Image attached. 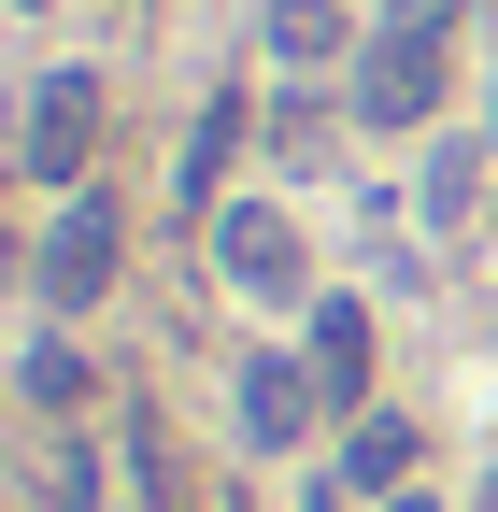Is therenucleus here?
<instances>
[{
  "label": "nucleus",
  "mask_w": 498,
  "mask_h": 512,
  "mask_svg": "<svg viewBox=\"0 0 498 512\" xmlns=\"http://www.w3.org/2000/svg\"><path fill=\"white\" fill-rule=\"evenodd\" d=\"M413 456H427V441H413V413H356V441H342V484L399 498V484H413Z\"/></svg>",
  "instance_id": "0eeeda50"
},
{
  "label": "nucleus",
  "mask_w": 498,
  "mask_h": 512,
  "mask_svg": "<svg viewBox=\"0 0 498 512\" xmlns=\"http://www.w3.org/2000/svg\"><path fill=\"white\" fill-rule=\"evenodd\" d=\"M470 171H484L470 143H442V157H427V228H442V214H470Z\"/></svg>",
  "instance_id": "9d476101"
},
{
  "label": "nucleus",
  "mask_w": 498,
  "mask_h": 512,
  "mask_svg": "<svg viewBox=\"0 0 498 512\" xmlns=\"http://www.w3.org/2000/svg\"><path fill=\"white\" fill-rule=\"evenodd\" d=\"M15 157H29L43 185H86V157H100V86H86V72H43V86L15 100Z\"/></svg>",
  "instance_id": "20e7f679"
},
{
  "label": "nucleus",
  "mask_w": 498,
  "mask_h": 512,
  "mask_svg": "<svg viewBox=\"0 0 498 512\" xmlns=\"http://www.w3.org/2000/svg\"><path fill=\"white\" fill-rule=\"evenodd\" d=\"M114 256H129V228H114V200L86 185V200L57 214V228H43V256H29V285H43L57 313H86V299H114Z\"/></svg>",
  "instance_id": "7ed1b4c3"
},
{
  "label": "nucleus",
  "mask_w": 498,
  "mask_h": 512,
  "mask_svg": "<svg viewBox=\"0 0 498 512\" xmlns=\"http://www.w3.org/2000/svg\"><path fill=\"white\" fill-rule=\"evenodd\" d=\"M385 512H442V498H413V484H399V498H385Z\"/></svg>",
  "instance_id": "ddd939ff"
},
{
  "label": "nucleus",
  "mask_w": 498,
  "mask_h": 512,
  "mask_svg": "<svg viewBox=\"0 0 498 512\" xmlns=\"http://www.w3.org/2000/svg\"><path fill=\"white\" fill-rule=\"evenodd\" d=\"M385 15H399V29H456V0H385Z\"/></svg>",
  "instance_id": "f8f14e48"
},
{
  "label": "nucleus",
  "mask_w": 498,
  "mask_h": 512,
  "mask_svg": "<svg viewBox=\"0 0 498 512\" xmlns=\"http://www.w3.org/2000/svg\"><path fill=\"white\" fill-rule=\"evenodd\" d=\"M314 370L299 356H242V441H257V456H299V441H314Z\"/></svg>",
  "instance_id": "423d86ee"
},
{
  "label": "nucleus",
  "mask_w": 498,
  "mask_h": 512,
  "mask_svg": "<svg viewBox=\"0 0 498 512\" xmlns=\"http://www.w3.org/2000/svg\"><path fill=\"white\" fill-rule=\"evenodd\" d=\"M15 384H29V413H86V399H100V370H86L72 342H29V370H15Z\"/></svg>",
  "instance_id": "1a4fd4ad"
},
{
  "label": "nucleus",
  "mask_w": 498,
  "mask_h": 512,
  "mask_svg": "<svg viewBox=\"0 0 498 512\" xmlns=\"http://www.w3.org/2000/svg\"><path fill=\"white\" fill-rule=\"evenodd\" d=\"M299 370H314V399L328 413H370V299H314V328H299Z\"/></svg>",
  "instance_id": "39448f33"
},
{
  "label": "nucleus",
  "mask_w": 498,
  "mask_h": 512,
  "mask_svg": "<svg viewBox=\"0 0 498 512\" xmlns=\"http://www.w3.org/2000/svg\"><path fill=\"white\" fill-rule=\"evenodd\" d=\"M271 43H285V57H328V43H342V15H328V0H285Z\"/></svg>",
  "instance_id": "9b49d317"
},
{
  "label": "nucleus",
  "mask_w": 498,
  "mask_h": 512,
  "mask_svg": "<svg viewBox=\"0 0 498 512\" xmlns=\"http://www.w3.org/2000/svg\"><path fill=\"white\" fill-rule=\"evenodd\" d=\"M314 512H328V498H314Z\"/></svg>",
  "instance_id": "2eb2a0df"
},
{
  "label": "nucleus",
  "mask_w": 498,
  "mask_h": 512,
  "mask_svg": "<svg viewBox=\"0 0 498 512\" xmlns=\"http://www.w3.org/2000/svg\"><path fill=\"white\" fill-rule=\"evenodd\" d=\"M442 86H456V43L442 29H370L356 43V128H427V114H442Z\"/></svg>",
  "instance_id": "f257e3e1"
},
{
  "label": "nucleus",
  "mask_w": 498,
  "mask_h": 512,
  "mask_svg": "<svg viewBox=\"0 0 498 512\" xmlns=\"http://www.w3.org/2000/svg\"><path fill=\"white\" fill-rule=\"evenodd\" d=\"M214 271H228V299L314 313V256H299V228H285L271 200H228V214H214Z\"/></svg>",
  "instance_id": "f03ea898"
},
{
  "label": "nucleus",
  "mask_w": 498,
  "mask_h": 512,
  "mask_svg": "<svg viewBox=\"0 0 498 512\" xmlns=\"http://www.w3.org/2000/svg\"><path fill=\"white\" fill-rule=\"evenodd\" d=\"M29 15H43V0H29Z\"/></svg>",
  "instance_id": "4468645a"
},
{
  "label": "nucleus",
  "mask_w": 498,
  "mask_h": 512,
  "mask_svg": "<svg viewBox=\"0 0 498 512\" xmlns=\"http://www.w3.org/2000/svg\"><path fill=\"white\" fill-rule=\"evenodd\" d=\"M228 157H242V86H214V100H200V128H185V214L228 185Z\"/></svg>",
  "instance_id": "6e6552de"
}]
</instances>
